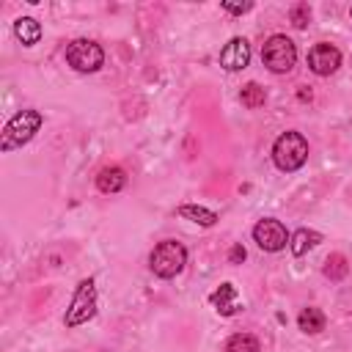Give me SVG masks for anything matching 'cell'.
Instances as JSON below:
<instances>
[{
    "label": "cell",
    "mask_w": 352,
    "mask_h": 352,
    "mask_svg": "<svg viewBox=\"0 0 352 352\" xmlns=\"http://www.w3.org/2000/svg\"><path fill=\"white\" fill-rule=\"evenodd\" d=\"M44 118L38 110H19L6 126H3V138H0V148L3 151H14L19 146H25L38 129H41Z\"/></svg>",
    "instance_id": "6da1fadb"
},
{
    "label": "cell",
    "mask_w": 352,
    "mask_h": 352,
    "mask_svg": "<svg viewBox=\"0 0 352 352\" xmlns=\"http://www.w3.org/2000/svg\"><path fill=\"white\" fill-rule=\"evenodd\" d=\"M184 264H187V250H184V245L176 242V239L160 242V245L151 250V256H148V267H151V272L160 275V278H173V275H179V272L184 270Z\"/></svg>",
    "instance_id": "7a4b0ae2"
},
{
    "label": "cell",
    "mask_w": 352,
    "mask_h": 352,
    "mask_svg": "<svg viewBox=\"0 0 352 352\" xmlns=\"http://www.w3.org/2000/svg\"><path fill=\"white\" fill-rule=\"evenodd\" d=\"M272 160L280 170H297L308 160V140L300 132H283L272 146Z\"/></svg>",
    "instance_id": "3957f363"
},
{
    "label": "cell",
    "mask_w": 352,
    "mask_h": 352,
    "mask_svg": "<svg viewBox=\"0 0 352 352\" xmlns=\"http://www.w3.org/2000/svg\"><path fill=\"white\" fill-rule=\"evenodd\" d=\"M94 314H96V286H94V278H82L77 283V292L72 297V305L66 308L63 324L66 327L85 324L88 319H94Z\"/></svg>",
    "instance_id": "277c9868"
},
{
    "label": "cell",
    "mask_w": 352,
    "mask_h": 352,
    "mask_svg": "<svg viewBox=\"0 0 352 352\" xmlns=\"http://www.w3.org/2000/svg\"><path fill=\"white\" fill-rule=\"evenodd\" d=\"M261 60L270 72L275 74H283V72H292V66L297 63V47L292 38L286 36H270L264 41V50H261Z\"/></svg>",
    "instance_id": "5b68a950"
},
{
    "label": "cell",
    "mask_w": 352,
    "mask_h": 352,
    "mask_svg": "<svg viewBox=\"0 0 352 352\" xmlns=\"http://www.w3.org/2000/svg\"><path fill=\"white\" fill-rule=\"evenodd\" d=\"M66 63L72 69H77V72H96L104 63V52L91 38H74L66 47Z\"/></svg>",
    "instance_id": "8992f818"
},
{
    "label": "cell",
    "mask_w": 352,
    "mask_h": 352,
    "mask_svg": "<svg viewBox=\"0 0 352 352\" xmlns=\"http://www.w3.org/2000/svg\"><path fill=\"white\" fill-rule=\"evenodd\" d=\"M253 239L261 250L267 253H278L289 245V234H286V226L280 220H272V217H264L253 226Z\"/></svg>",
    "instance_id": "52a82bcc"
},
{
    "label": "cell",
    "mask_w": 352,
    "mask_h": 352,
    "mask_svg": "<svg viewBox=\"0 0 352 352\" xmlns=\"http://www.w3.org/2000/svg\"><path fill=\"white\" fill-rule=\"evenodd\" d=\"M308 66H311L314 74L327 77V74H333V72L341 66V52H338L333 44L322 41V44L311 47V52H308Z\"/></svg>",
    "instance_id": "ba28073f"
},
{
    "label": "cell",
    "mask_w": 352,
    "mask_h": 352,
    "mask_svg": "<svg viewBox=\"0 0 352 352\" xmlns=\"http://www.w3.org/2000/svg\"><path fill=\"white\" fill-rule=\"evenodd\" d=\"M248 60H250V44H248V38H242V36H234V38L220 50V66H223L226 72H239V69L248 66Z\"/></svg>",
    "instance_id": "9c48e42d"
},
{
    "label": "cell",
    "mask_w": 352,
    "mask_h": 352,
    "mask_svg": "<svg viewBox=\"0 0 352 352\" xmlns=\"http://www.w3.org/2000/svg\"><path fill=\"white\" fill-rule=\"evenodd\" d=\"M209 302L214 305V311L220 316H234L239 311V294L234 289V283H220L212 294H209Z\"/></svg>",
    "instance_id": "30bf717a"
},
{
    "label": "cell",
    "mask_w": 352,
    "mask_h": 352,
    "mask_svg": "<svg viewBox=\"0 0 352 352\" xmlns=\"http://www.w3.org/2000/svg\"><path fill=\"white\" fill-rule=\"evenodd\" d=\"M124 184H126V173H124L118 165L102 168L99 176H96V187H99V192H118V190H124Z\"/></svg>",
    "instance_id": "8fae6325"
},
{
    "label": "cell",
    "mask_w": 352,
    "mask_h": 352,
    "mask_svg": "<svg viewBox=\"0 0 352 352\" xmlns=\"http://www.w3.org/2000/svg\"><path fill=\"white\" fill-rule=\"evenodd\" d=\"M322 242V234L319 231H311V228H300V231H294L292 236H289V248H292V253L294 256H305L311 248H316Z\"/></svg>",
    "instance_id": "7c38bea8"
},
{
    "label": "cell",
    "mask_w": 352,
    "mask_h": 352,
    "mask_svg": "<svg viewBox=\"0 0 352 352\" xmlns=\"http://www.w3.org/2000/svg\"><path fill=\"white\" fill-rule=\"evenodd\" d=\"M14 33H16V38H19L25 47H33V44H38V38H41V25H38L33 16H19V19L14 22Z\"/></svg>",
    "instance_id": "4fadbf2b"
},
{
    "label": "cell",
    "mask_w": 352,
    "mask_h": 352,
    "mask_svg": "<svg viewBox=\"0 0 352 352\" xmlns=\"http://www.w3.org/2000/svg\"><path fill=\"white\" fill-rule=\"evenodd\" d=\"M324 314L319 311V308H314V305H308V308H302L300 311V316H297V324H300V330L302 333H308V336H316V333H322L324 330Z\"/></svg>",
    "instance_id": "5bb4252c"
},
{
    "label": "cell",
    "mask_w": 352,
    "mask_h": 352,
    "mask_svg": "<svg viewBox=\"0 0 352 352\" xmlns=\"http://www.w3.org/2000/svg\"><path fill=\"white\" fill-rule=\"evenodd\" d=\"M179 214L187 217V220H192V223H198V226H204V228H209V226L217 223V214H214L212 209H206V206H198V204H184V206H179Z\"/></svg>",
    "instance_id": "9a60e30c"
},
{
    "label": "cell",
    "mask_w": 352,
    "mask_h": 352,
    "mask_svg": "<svg viewBox=\"0 0 352 352\" xmlns=\"http://www.w3.org/2000/svg\"><path fill=\"white\" fill-rule=\"evenodd\" d=\"M226 352H261V344L250 333H236L226 341Z\"/></svg>",
    "instance_id": "2e32d148"
},
{
    "label": "cell",
    "mask_w": 352,
    "mask_h": 352,
    "mask_svg": "<svg viewBox=\"0 0 352 352\" xmlns=\"http://www.w3.org/2000/svg\"><path fill=\"white\" fill-rule=\"evenodd\" d=\"M346 272H349L346 256H344V253H330L327 261H324V275H327L330 280H344Z\"/></svg>",
    "instance_id": "e0dca14e"
},
{
    "label": "cell",
    "mask_w": 352,
    "mask_h": 352,
    "mask_svg": "<svg viewBox=\"0 0 352 352\" xmlns=\"http://www.w3.org/2000/svg\"><path fill=\"white\" fill-rule=\"evenodd\" d=\"M264 99H267V94H264V88H261L258 82H248V85H242V91H239V102H242L248 110L261 107Z\"/></svg>",
    "instance_id": "ac0fdd59"
},
{
    "label": "cell",
    "mask_w": 352,
    "mask_h": 352,
    "mask_svg": "<svg viewBox=\"0 0 352 352\" xmlns=\"http://www.w3.org/2000/svg\"><path fill=\"white\" fill-rule=\"evenodd\" d=\"M289 19H292V25L294 28H308L311 25V8H308V3H294L292 8H289Z\"/></svg>",
    "instance_id": "d6986e66"
},
{
    "label": "cell",
    "mask_w": 352,
    "mask_h": 352,
    "mask_svg": "<svg viewBox=\"0 0 352 352\" xmlns=\"http://www.w3.org/2000/svg\"><path fill=\"white\" fill-rule=\"evenodd\" d=\"M245 256H248V250H245L242 245H234V248L228 250V261H231V264H242Z\"/></svg>",
    "instance_id": "ffe728a7"
},
{
    "label": "cell",
    "mask_w": 352,
    "mask_h": 352,
    "mask_svg": "<svg viewBox=\"0 0 352 352\" xmlns=\"http://www.w3.org/2000/svg\"><path fill=\"white\" fill-rule=\"evenodd\" d=\"M223 8H226L228 14H245V11H250V8H253V3H242V6H231V3H223Z\"/></svg>",
    "instance_id": "44dd1931"
},
{
    "label": "cell",
    "mask_w": 352,
    "mask_h": 352,
    "mask_svg": "<svg viewBox=\"0 0 352 352\" xmlns=\"http://www.w3.org/2000/svg\"><path fill=\"white\" fill-rule=\"evenodd\" d=\"M349 14H352V11H349Z\"/></svg>",
    "instance_id": "7402d4cb"
}]
</instances>
